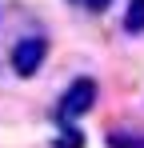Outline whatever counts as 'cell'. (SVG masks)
Instances as JSON below:
<instances>
[{"instance_id":"cell-4","label":"cell","mask_w":144,"mask_h":148,"mask_svg":"<svg viewBox=\"0 0 144 148\" xmlns=\"http://www.w3.org/2000/svg\"><path fill=\"white\" fill-rule=\"evenodd\" d=\"M52 144H56V148H84V132H80V128H72V124H64V128H60V136H56Z\"/></svg>"},{"instance_id":"cell-5","label":"cell","mask_w":144,"mask_h":148,"mask_svg":"<svg viewBox=\"0 0 144 148\" xmlns=\"http://www.w3.org/2000/svg\"><path fill=\"white\" fill-rule=\"evenodd\" d=\"M108 148H144V136H136V132H108Z\"/></svg>"},{"instance_id":"cell-6","label":"cell","mask_w":144,"mask_h":148,"mask_svg":"<svg viewBox=\"0 0 144 148\" xmlns=\"http://www.w3.org/2000/svg\"><path fill=\"white\" fill-rule=\"evenodd\" d=\"M76 4H80V8H88V12H104L112 0H76Z\"/></svg>"},{"instance_id":"cell-3","label":"cell","mask_w":144,"mask_h":148,"mask_svg":"<svg viewBox=\"0 0 144 148\" xmlns=\"http://www.w3.org/2000/svg\"><path fill=\"white\" fill-rule=\"evenodd\" d=\"M124 32L128 36L144 32V0H128V8H124Z\"/></svg>"},{"instance_id":"cell-2","label":"cell","mask_w":144,"mask_h":148,"mask_svg":"<svg viewBox=\"0 0 144 148\" xmlns=\"http://www.w3.org/2000/svg\"><path fill=\"white\" fill-rule=\"evenodd\" d=\"M44 56H48V40H44V36H24V40H16L8 64H12L16 76H36L40 64H44Z\"/></svg>"},{"instance_id":"cell-1","label":"cell","mask_w":144,"mask_h":148,"mask_svg":"<svg viewBox=\"0 0 144 148\" xmlns=\"http://www.w3.org/2000/svg\"><path fill=\"white\" fill-rule=\"evenodd\" d=\"M88 108H96V80L92 76H76L68 88H64V96H60V108H56V116L64 124L80 120Z\"/></svg>"}]
</instances>
